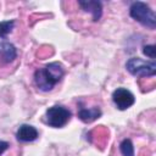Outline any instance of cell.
Segmentation results:
<instances>
[{"mask_svg": "<svg viewBox=\"0 0 156 156\" xmlns=\"http://www.w3.org/2000/svg\"><path fill=\"white\" fill-rule=\"evenodd\" d=\"M65 76L63 66L60 62H50L34 72V83L41 91H50L61 82Z\"/></svg>", "mask_w": 156, "mask_h": 156, "instance_id": "obj_1", "label": "cell"}, {"mask_svg": "<svg viewBox=\"0 0 156 156\" xmlns=\"http://www.w3.org/2000/svg\"><path fill=\"white\" fill-rule=\"evenodd\" d=\"M112 101L115 104V106L121 110L124 111L127 108H129L130 106L134 105L135 102V98L133 95V93L130 90H128L127 88H117L113 93H112Z\"/></svg>", "mask_w": 156, "mask_h": 156, "instance_id": "obj_5", "label": "cell"}, {"mask_svg": "<svg viewBox=\"0 0 156 156\" xmlns=\"http://www.w3.org/2000/svg\"><path fill=\"white\" fill-rule=\"evenodd\" d=\"M126 68L130 74L136 77H154L156 74V63L140 57H130L126 62Z\"/></svg>", "mask_w": 156, "mask_h": 156, "instance_id": "obj_3", "label": "cell"}, {"mask_svg": "<svg viewBox=\"0 0 156 156\" xmlns=\"http://www.w3.org/2000/svg\"><path fill=\"white\" fill-rule=\"evenodd\" d=\"M155 51H156V48H155V45H154V44H151V45H145V46L143 48V54H144L145 56H147V57L152 58V60L156 57Z\"/></svg>", "mask_w": 156, "mask_h": 156, "instance_id": "obj_12", "label": "cell"}, {"mask_svg": "<svg viewBox=\"0 0 156 156\" xmlns=\"http://www.w3.org/2000/svg\"><path fill=\"white\" fill-rule=\"evenodd\" d=\"M129 15L133 20L141 23L143 26L150 29L156 28V15L146 2L134 1L129 7Z\"/></svg>", "mask_w": 156, "mask_h": 156, "instance_id": "obj_2", "label": "cell"}, {"mask_svg": "<svg viewBox=\"0 0 156 156\" xmlns=\"http://www.w3.org/2000/svg\"><path fill=\"white\" fill-rule=\"evenodd\" d=\"M102 115L100 107H90V108H84V107H80L79 111H78V117L82 122L84 123H91L94 121H96L98 118H100Z\"/></svg>", "mask_w": 156, "mask_h": 156, "instance_id": "obj_9", "label": "cell"}, {"mask_svg": "<svg viewBox=\"0 0 156 156\" xmlns=\"http://www.w3.org/2000/svg\"><path fill=\"white\" fill-rule=\"evenodd\" d=\"M39 136V132L35 127L30 124H21L16 132V138L22 143H30L37 140Z\"/></svg>", "mask_w": 156, "mask_h": 156, "instance_id": "obj_6", "label": "cell"}, {"mask_svg": "<svg viewBox=\"0 0 156 156\" xmlns=\"http://www.w3.org/2000/svg\"><path fill=\"white\" fill-rule=\"evenodd\" d=\"M15 27V21L11 20V21H2L0 22V38H6L13 29Z\"/></svg>", "mask_w": 156, "mask_h": 156, "instance_id": "obj_11", "label": "cell"}, {"mask_svg": "<svg viewBox=\"0 0 156 156\" xmlns=\"http://www.w3.org/2000/svg\"><path fill=\"white\" fill-rule=\"evenodd\" d=\"M78 5L87 12H90L93 16V21L96 22L101 18L102 15V5L100 1L95 0H85V1H78Z\"/></svg>", "mask_w": 156, "mask_h": 156, "instance_id": "obj_7", "label": "cell"}, {"mask_svg": "<svg viewBox=\"0 0 156 156\" xmlns=\"http://www.w3.org/2000/svg\"><path fill=\"white\" fill-rule=\"evenodd\" d=\"M119 151L122 156H134V146L130 139H123L119 144Z\"/></svg>", "mask_w": 156, "mask_h": 156, "instance_id": "obj_10", "label": "cell"}, {"mask_svg": "<svg viewBox=\"0 0 156 156\" xmlns=\"http://www.w3.org/2000/svg\"><path fill=\"white\" fill-rule=\"evenodd\" d=\"M72 113L68 108L61 105H55L45 111V122L52 128H62L71 119Z\"/></svg>", "mask_w": 156, "mask_h": 156, "instance_id": "obj_4", "label": "cell"}, {"mask_svg": "<svg viewBox=\"0 0 156 156\" xmlns=\"http://www.w3.org/2000/svg\"><path fill=\"white\" fill-rule=\"evenodd\" d=\"M9 146H10V144H9L7 141H2V140H0V156L9 149Z\"/></svg>", "mask_w": 156, "mask_h": 156, "instance_id": "obj_13", "label": "cell"}, {"mask_svg": "<svg viewBox=\"0 0 156 156\" xmlns=\"http://www.w3.org/2000/svg\"><path fill=\"white\" fill-rule=\"evenodd\" d=\"M17 57V49L12 43L0 41V61L2 63H11Z\"/></svg>", "mask_w": 156, "mask_h": 156, "instance_id": "obj_8", "label": "cell"}]
</instances>
